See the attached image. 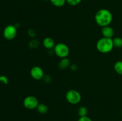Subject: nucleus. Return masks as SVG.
Here are the masks:
<instances>
[{
	"label": "nucleus",
	"instance_id": "nucleus-1",
	"mask_svg": "<svg viewBox=\"0 0 122 121\" xmlns=\"http://www.w3.org/2000/svg\"><path fill=\"white\" fill-rule=\"evenodd\" d=\"M95 21L101 27L110 26L113 21V14L110 11L106 8H102L97 11L94 17Z\"/></svg>",
	"mask_w": 122,
	"mask_h": 121
},
{
	"label": "nucleus",
	"instance_id": "nucleus-2",
	"mask_svg": "<svg viewBox=\"0 0 122 121\" xmlns=\"http://www.w3.org/2000/svg\"><path fill=\"white\" fill-rule=\"evenodd\" d=\"M97 49L101 53H108L114 48L113 39L104 37L99 39L96 44Z\"/></svg>",
	"mask_w": 122,
	"mask_h": 121
},
{
	"label": "nucleus",
	"instance_id": "nucleus-3",
	"mask_svg": "<svg viewBox=\"0 0 122 121\" xmlns=\"http://www.w3.org/2000/svg\"><path fill=\"white\" fill-rule=\"evenodd\" d=\"M53 49L56 55L61 59L67 58L70 53V49L69 46L64 43H58L56 44Z\"/></svg>",
	"mask_w": 122,
	"mask_h": 121
},
{
	"label": "nucleus",
	"instance_id": "nucleus-4",
	"mask_svg": "<svg viewBox=\"0 0 122 121\" xmlns=\"http://www.w3.org/2000/svg\"><path fill=\"white\" fill-rule=\"evenodd\" d=\"M66 99L70 104L75 105L81 102L82 96L78 91L74 89L69 90L66 94Z\"/></svg>",
	"mask_w": 122,
	"mask_h": 121
},
{
	"label": "nucleus",
	"instance_id": "nucleus-5",
	"mask_svg": "<svg viewBox=\"0 0 122 121\" xmlns=\"http://www.w3.org/2000/svg\"><path fill=\"white\" fill-rule=\"evenodd\" d=\"M39 101L36 97L33 96H28L25 97L23 102V104L26 109L33 110L36 109L39 104Z\"/></svg>",
	"mask_w": 122,
	"mask_h": 121
},
{
	"label": "nucleus",
	"instance_id": "nucleus-6",
	"mask_svg": "<svg viewBox=\"0 0 122 121\" xmlns=\"http://www.w3.org/2000/svg\"><path fill=\"white\" fill-rule=\"evenodd\" d=\"M17 33V28L15 25L10 24L6 26L3 31L4 37L8 40L14 39Z\"/></svg>",
	"mask_w": 122,
	"mask_h": 121
},
{
	"label": "nucleus",
	"instance_id": "nucleus-7",
	"mask_svg": "<svg viewBox=\"0 0 122 121\" xmlns=\"http://www.w3.org/2000/svg\"><path fill=\"white\" fill-rule=\"evenodd\" d=\"M30 74L32 78L35 80H41L43 79L45 74L44 70L39 66H34L31 68Z\"/></svg>",
	"mask_w": 122,
	"mask_h": 121
},
{
	"label": "nucleus",
	"instance_id": "nucleus-8",
	"mask_svg": "<svg viewBox=\"0 0 122 121\" xmlns=\"http://www.w3.org/2000/svg\"><path fill=\"white\" fill-rule=\"evenodd\" d=\"M101 33L104 37L113 39L114 35V30L111 26H105L101 28Z\"/></svg>",
	"mask_w": 122,
	"mask_h": 121
},
{
	"label": "nucleus",
	"instance_id": "nucleus-9",
	"mask_svg": "<svg viewBox=\"0 0 122 121\" xmlns=\"http://www.w3.org/2000/svg\"><path fill=\"white\" fill-rule=\"evenodd\" d=\"M42 44L44 47L48 50L54 49L55 45H56L54 39L50 37H46L45 38H44L42 42Z\"/></svg>",
	"mask_w": 122,
	"mask_h": 121
},
{
	"label": "nucleus",
	"instance_id": "nucleus-10",
	"mask_svg": "<svg viewBox=\"0 0 122 121\" xmlns=\"http://www.w3.org/2000/svg\"><path fill=\"white\" fill-rule=\"evenodd\" d=\"M70 66V61L69 58H61L58 63V68L60 70H65Z\"/></svg>",
	"mask_w": 122,
	"mask_h": 121
},
{
	"label": "nucleus",
	"instance_id": "nucleus-11",
	"mask_svg": "<svg viewBox=\"0 0 122 121\" xmlns=\"http://www.w3.org/2000/svg\"><path fill=\"white\" fill-rule=\"evenodd\" d=\"M36 110L41 115H45L48 112V107L44 103H39Z\"/></svg>",
	"mask_w": 122,
	"mask_h": 121
},
{
	"label": "nucleus",
	"instance_id": "nucleus-12",
	"mask_svg": "<svg viewBox=\"0 0 122 121\" xmlns=\"http://www.w3.org/2000/svg\"><path fill=\"white\" fill-rule=\"evenodd\" d=\"M114 70L117 74L122 75V60H118L114 64Z\"/></svg>",
	"mask_w": 122,
	"mask_h": 121
},
{
	"label": "nucleus",
	"instance_id": "nucleus-13",
	"mask_svg": "<svg viewBox=\"0 0 122 121\" xmlns=\"http://www.w3.org/2000/svg\"><path fill=\"white\" fill-rule=\"evenodd\" d=\"M54 6L57 7H62L66 3V0H50Z\"/></svg>",
	"mask_w": 122,
	"mask_h": 121
},
{
	"label": "nucleus",
	"instance_id": "nucleus-14",
	"mask_svg": "<svg viewBox=\"0 0 122 121\" xmlns=\"http://www.w3.org/2000/svg\"><path fill=\"white\" fill-rule=\"evenodd\" d=\"M114 47L116 48H122V38L120 37H116L113 39Z\"/></svg>",
	"mask_w": 122,
	"mask_h": 121
},
{
	"label": "nucleus",
	"instance_id": "nucleus-15",
	"mask_svg": "<svg viewBox=\"0 0 122 121\" xmlns=\"http://www.w3.org/2000/svg\"><path fill=\"white\" fill-rule=\"evenodd\" d=\"M88 110L85 106H81L79 107L77 110V113L80 117H83V116H86L88 115Z\"/></svg>",
	"mask_w": 122,
	"mask_h": 121
},
{
	"label": "nucleus",
	"instance_id": "nucleus-16",
	"mask_svg": "<svg viewBox=\"0 0 122 121\" xmlns=\"http://www.w3.org/2000/svg\"><path fill=\"white\" fill-rule=\"evenodd\" d=\"M39 42L35 39H33L32 40H31L28 44L29 47L31 49L36 48V47L39 46Z\"/></svg>",
	"mask_w": 122,
	"mask_h": 121
},
{
	"label": "nucleus",
	"instance_id": "nucleus-17",
	"mask_svg": "<svg viewBox=\"0 0 122 121\" xmlns=\"http://www.w3.org/2000/svg\"><path fill=\"white\" fill-rule=\"evenodd\" d=\"M82 0H66V2L68 4L71 6H76L79 4Z\"/></svg>",
	"mask_w": 122,
	"mask_h": 121
},
{
	"label": "nucleus",
	"instance_id": "nucleus-18",
	"mask_svg": "<svg viewBox=\"0 0 122 121\" xmlns=\"http://www.w3.org/2000/svg\"><path fill=\"white\" fill-rule=\"evenodd\" d=\"M0 83L7 85L8 83V78L5 75H0Z\"/></svg>",
	"mask_w": 122,
	"mask_h": 121
},
{
	"label": "nucleus",
	"instance_id": "nucleus-19",
	"mask_svg": "<svg viewBox=\"0 0 122 121\" xmlns=\"http://www.w3.org/2000/svg\"><path fill=\"white\" fill-rule=\"evenodd\" d=\"M27 33H28V35L30 37H35L36 36V33L35 30L34 29H32V28H31V29H29L28 30V32H27Z\"/></svg>",
	"mask_w": 122,
	"mask_h": 121
},
{
	"label": "nucleus",
	"instance_id": "nucleus-20",
	"mask_svg": "<svg viewBox=\"0 0 122 121\" xmlns=\"http://www.w3.org/2000/svg\"><path fill=\"white\" fill-rule=\"evenodd\" d=\"M42 79L45 82V83H50V82L51 81V80H52V78H51V76L49 75H45Z\"/></svg>",
	"mask_w": 122,
	"mask_h": 121
},
{
	"label": "nucleus",
	"instance_id": "nucleus-21",
	"mask_svg": "<svg viewBox=\"0 0 122 121\" xmlns=\"http://www.w3.org/2000/svg\"><path fill=\"white\" fill-rule=\"evenodd\" d=\"M77 121H92V120L88 117V116H83V117H80L78 119Z\"/></svg>",
	"mask_w": 122,
	"mask_h": 121
},
{
	"label": "nucleus",
	"instance_id": "nucleus-22",
	"mask_svg": "<svg viewBox=\"0 0 122 121\" xmlns=\"http://www.w3.org/2000/svg\"><path fill=\"white\" fill-rule=\"evenodd\" d=\"M70 68L72 71H76L77 69V65H75V64H72V65H70Z\"/></svg>",
	"mask_w": 122,
	"mask_h": 121
},
{
	"label": "nucleus",
	"instance_id": "nucleus-23",
	"mask_svg": "<svg viewBox=\"0 0 122 121\" xmlns=\"http://www.w3.org/2000/svg\"><path fill=\"white\" fill-rule=\"evenodd\" d=\"M121 115H122V112H121Z\"/></svg>",
	"mask_w": 122,
	"mask_h": 121
}]
</instances>
